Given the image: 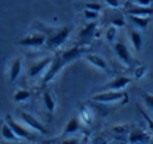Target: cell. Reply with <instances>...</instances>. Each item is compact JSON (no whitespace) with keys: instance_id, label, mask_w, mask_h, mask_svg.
I'll return each instance as SVG.
<instances>
[{"instance_id":"22","label":"cell","mask_w":153,"mask_h":144,"mask_svg":"<svg viewBox=\"0 0 153 144\" xmlns=\"http://www.w3.org/2000/svg\"><path fill=\"white\" fill-rule=\"evenodd\" d=\"M30 91H27V89H16L15 91V94H13V101L15 102H25V101H28L30 99Z\"/></svg>"},{"instance_id":"11","label":"cell","mask_w":153,"mask_h":144,"mask_svg":"<svg viewBox=\"0 0 153 144\" xmlns=\"http://www.w3.org/2000/svg\"><path fill=\"white\" fill-rule=\"evenodd\" d=\"M131 82H132V77L129 76H117L111 79L110 82H107L101 88V91H123Z\"/></svg>"},{"instance_id":"13","label":"cell","mask_w":153,"mask_h":144,"mask_svg":"<svg viewBox=\"0 0 153 144\" xmlns=\"http://www.w3.org/2000/svg\"><path fill=\"white\" fill-rule=\"evenodd\" d=\"M85 56V59L92 65V67H95L97 70H100L102 73H110V65H108V62L104 59V56L101 55H98V53H85L83 55Z\"/></svg>"},{"instance_id":"33","label":"cell","mask_w":153,"mask_h":144,"mask_svg":"<svg viewBox=\"0 0 153 144\" xmlns=\"http://www.w3.org/2000/svg\"><path fill=\"white\" fill-rule=\"evenodd\" d=\"M98 144H107V143H105V141H100V143H98Z\"/></svg>"},{"instance_id":"14","label":"cell","mask_w":153,"mask_h":144,"mask_svg":"<svg viewBox=\"0 0 153 144\" xmlns=\"http://www.w3.org/2000/svg\"><path fill=\"white\" fill-rule=\"evenodd\" d=\"M0 138L6 143H18L19 138L10 128V125L6 122V119H0Z\"/></svg>"},{"instance_id":"5","label":"cell","mask_w":153,"mask_h":144,"mask_svg":"<svg viewBox=\"0 0 153 144\" xmlns=\"http://www.w3.org/2000/svg\"><path fill=\"white\" fill-rule=\"evenodd\" d=\"M111 48H113L114 55L117 56V59L120 61V64H123L126 68H131V67H134V64H135V59H134V56H132V53H131L129 48H128V46H126L123 42H120V40H116V42L111 45Z\"/></svg>"},{"instance_id":"7","label":"cell","mask_w":153,"mask_h":144,"mask_svg":"<svg viewBox=\"0 0 153 144\" xmlns=\"http://www.w3.org/2000/svg\"><path fill=\"white\" fill-rule=\"evenodd\" d=\"M45 43H46V34L42 33V31H36V33L27 34V36H24L22 39H19V40L16 42L18 46H22V48H31V49L43 48Z\"/></svg>"},{"instance_id":"34","label":"cell","mask_w":153,"mask_h":144,"mask_svg":"<svg viewBox=\"0 0 153 144\" xmlns=\"http://www.w3.org/2000/svg\"><path fill=\"white\" fill-rule=\"evenodd\" d=\"M13 144H21V143H19V141H18V143H13Z\"/></svg>"},{"instance_id":"21","label":"cell","mask_w":153,"mask_h":144,"mask_svg":"<svg viewBox=\"0 0 153 144\" xmlns=\"http://www.w3.org/2000/svg\"><path fill=\"white\" fill-rule=\"evenodd\" d=\"M79 119H80V122L85 125V126H91L92 125V119H94V116L89 113V110L85 107H82L80 108V113H79Z\"/></svg>"},{"instance_id":"6","label":"cell","mask_w":153,"mask_h":144,"mask_svg":"<svg viewBox=\"0 0 153 144\" xmlns=\"http://www.w3.org/2000/svg\"><path fill=\"white\" fill-rule=\"evenodd\" d=\"M52 61V55H46L37 61H33L28 68H27V79H36V77H40L46 73L48 67L51 65Z\"/></svg>"},{"instance_id":"28","label":"cell","mask_w":153,"mask_h":144,"mask_svg":"<svg viewBox=\"0 0 153 144\" xmlns=\"http://www.w3.org/2000/svg\"><path fill=\"white\" fill-rule=\"evenodd\" d=\"M104 3L108 6V7H111V9H119L120 7V0H104Z\"/></svg>"},{"instance_id":"24","label":"cell","mask_w":153,"mask_h":144,"mask_svg":"<svg viewBox=\"0 0 153 144\" xmlns=\"http://www.w3.org/2000/svg\"><path fill=\"white\" fill-rule=\"evenodd\" d=\"M146 73H147V67L143 65V64H138V65H134L132 67V79H137L138 80V79L144 77Z\"/></svg>"},{"instance_id":"4","label":"cell","mask_w":153,"mask_h":144,"mask_svg":"<svg viewBox=\"0 0 153 144\" xmlns=\"http://www.w3.org/2000/svg\"><path fill=\"white\" fill-rule=\"evenodd\" d=\"M18 116H19V119L22 120V123H24L27 128H30L33 132L42 134V135H46V134H48L46 125H43V123H42L36 116H33L31 113L24 111V110H18Z\"/></svg>"},{"instance_id":"3","label":"cell","mask_w":153,"mask_h":144,"mask_svg":"<svg viewBox=\"0 0 153 144\" xmlns=\"http://www.w3.org/2000/svg\"><path fill=\"white\" fill-rule=\"evenodd\" d=\"M98 104H125L128 102V94L125 91H100L91 98Z\"/></svg>"},{"instance_id":"16","label":"cell","mask_w":153,"mask_h":144,"mask_svg":"<svg viewBox=\"0 0 153 144\" xmlns=\"http://www.w3.org/2000/svg\"><path fill=\"white\" fill-rule=\"evenodd\" d=\"M21 71H22V58H21V56H16V58H13V59L10 61V65H9V71H7V79H9V82L13 83V82L19 77Z\"/></svg>"},{"instance_id":"9","label":"cell","mask_w":153,"mask_h":144,"mask_svg":"<svg viewBox=\"0 0 153 144\" xmlns=\"http://www.w3.org/2000/svg\"><path fill=\"white\" fill-rule=\"evenodd\" d=\"M97 21H91V22H86V25L82 27V30L79 31L77 34V39H79V46H85L88 45L92 39L97 37Z\"/></svg>"},{"instance_id":"19","label":"cell","mask_w":153,"mask_h":144,"mask_svg":"<svg viewBox=\"0 0 153 144\" xmlns=\"http://www.w3.org/2000/svg\"><path fill=\"white\" fill-rule=\"evenodd\" d=\"M42 98H43V105L46 107V110H48L49 113H52V111L55 110V105H56L55 98H53V95H52V92L45 91V92H43V95H42Z\"/></svg>"},{"instance_id":"29","label":"cell","mask_w":153,"mask_h":144,"mask_svg":"<svg viewBox=\"0 0 153 144\" xmlns=\"http://www.w3.org/2000/svg\"><path fill=\"white\" fill-rule=\"evenodd\" d=\"M132 3L135 4H140V6H149V7H153V0H131Z\"/></svg>"},{"instance_id":"1","label":"cell","mask_w":153,"mask_h":144,"mask_svg":"<svg viewBox=\"0 0 153 144\" xmlns=\"http://www.w3.org/2000/svg\"><path fill=\"white\" fill-rule=\"evenodd\" d=\"M82 55H85V49L83 46H74V48L62 49V50H55V53L52 55L51 65L48 67L46 73L42 76V86L48 85L52 79L70 62H73L74 59L80 58Z\"/></svg>"},{"instance_id":"31","label":"cell","mask_w":153,"mask_h":144,"mask_svg":"<svg viewBox=\"0 0 153 144\" xmlns=\"http://www.w3.org/2000/svg\"><path fill=\"white\" fill-rule=\"evenodd\" d=\"M143 116L146 117V120H147V123H149V128H150V131H152V135H153V120H152V119H149V117H147V114H144V113H143Z\"/></svg>"},{"instance_id":"32","label":"cell","mask_w":153,"mask_h":144,"mask_svg":"<svg viewBox=\"0 0 153 144\" xmlns=\"http://www.w3.org/2000/svg\"><path fill=\"white\" fill-rule=\"evenodd\" d=\"M111 144H126V141H123V140H116V141H113Z\"/></svg>"},{"instance_id":"15","label":"cell","mask_w":153,"mask_h":144,"mask_svg":"<svg viewBox=\"0 0 153 144\" xmlns=\"http://www.w3.org/2000/svg\"><path fill=\"white\" fill-rule=\"evenodd\" d=\"M128 39L132 45V48L135 52H140L143 48V43H144V37L141 34V30L135 28V27H129L128 28Z\"/></svg>"},{"instance_id":"26","label":"cell","mask_w":153,"mask_h":144,"mask_svg":"<svg viewBox=\"0 0 153 144\" xmlns=\"http://www.w3.org/2000/svg\"><path fill=\"white\" fill-rule=\"evenodd\" d=\"M141 98H143L144 107H146V108H147L150 113H153V94H149V92H143Z\"/></svg>"},{"instance_id":"27","label":"cell","mask_w":153,"mask_h":144,"mask_svg":"<svg viewBox=\"0 0 153 144\" xmlns=\"http://www.w3.org/2000/svg\"><path fill=\"white\" fill-rule=\"evenodd\" d=\"M85 9H91V10H97V12H101L102 4L98 1H88L85 3Z\"/></svg>"},{"instance_id":"10","label":"cell","mask_w":153,"mask_h":144,"mask_svg":"<svg viewBox=\"0 0 153 144\" xmlns=\"http://www.w3.org/2000/svg\"><path fill=\"white\" fill-rule=\"evenodd\" d=\"M152 134L147 132L146 129H141V128H131L129 134H128V138H126V143L129 144H149L152 141Z\"/></svg>"},{"instance_id":"2","label":"cell","mask_w":153,"mask_h":144,"mask_svg":"<svg viewBox=\"0 0 153 144\" xmlns=\"http://www.w3.org/2000/svg\"><path fill=\"white\" fill-rule=\"evenodd\" d=\"M36 28H39V31L46 34V43L43 48L48 50H58L61 48L67 39L71 34L73 27L71 25H62V27H46L42 25V22H36Z\"/></svg>"},{"instance_id":"8","label":"cell","mask_w":153,"mask_h":144,"mask_svg":"<svg viewBox=\"0 0 153 144\" xmlns=\"http://www.w3.org/2000/svg\"><path fill=\"white\" fill-rule=\"evenodd\" d=\"M4 119H6V122L10 125V128L13 129V132L18 135V138H19V140H25V141H36L37 135H36V134H33V132H30V131H28L24 125H21L19 122L13 120V117H12L10 114H6V116H4Z\"/></svg>"},{"instance_id":"20","label":"cell","mask_w":153,"mask_h":144,"mask_svg":"<svg viewBox=\"0 0 153 144\" xmlns=\"http://www.w3.org/2000/svg\"><path fill=\"white\" fill-rule=\"evenodd\" d=\"M117 28H119V27L110 24V25L107 27L105 33H104V37H105V40H107L110 45H113V43L117 40Z\"/></svg>"},{"instance_id":"23","label":"cell","mask_w":153,"mask_h":144,"mask_svg":"<svg viewBox=\"0 0 153 144\" xmlns=\"http://www.w3.org/2000/svg\"><path fill=\"white\" fill-rule=\"evenodd\" d=\"M108 24H113V25H116V27H125V25H126V18H125L123 13L117 12V13H114V15L110 18Z\"/></svg>"},{"instance_id":"25","label":"cell","mask_w":153,"mask_h":144,"mask_svg":"<svg viewBox=\"0 0 153 144\" xmlns=\"http://www.w3.org/2000/svg\"><path fill=\"white\" fill-rule=\"evenodd\" d=\"M100 16V12L97 10H91V9H85L83 10V18L86 22H91V21H97Z\"/></svg>"},{"instance_id":"12","label":"cell","mask_w":153,"mask_h":144,"mask_svg":"<svg viewBox=\"0 0 153 144\" xmlns=\"http://www.w3.org/2000/svg\"><path fill=\"white\" fill-rule=\"evenodd\" d=\"M125 13H126V15H138V16H153V7L140 6V4L132 3L131 0H126Z\"/></svg>"},{"instance_id":"18","label":"cell","mask_w":153,"mask_h":144,"mask_svg":"<svg viewBox=\"0 0 153 144\" xmlns=\"http://www.w3.org/2000/svg\"><path fill=\"white\" fill-rule=\"evenodd\" d=\"M85 125L80 122V119H79V116H76V117H71L68 122H67V125H65V128H64V135L67 137V135H73V134H76V132H79L82 128H83Z\"/></svg>"},{"instance_id":"30","label":"cell","mask_w":153,"mask_h":144,"mask_svg":"<svg viewBox=\"0 0 153 144\" xmlns=\"http://www.w3.org/2000/svg\"><path fill=\"white\" fill-rule=\"evenodd\" d=\"M59 144H80V141L77 138H70V140H65V141H62Z\"/></svg>"},{"instance_id":"17","label":"cell","mask_w":153,"mask_h":144,"mask_svg":"<svg viewBox=\"0 0 153 144\" xmlns=\"http://www.w3.org/2000/svg\"><path fill=\"white\" fill-rule=\"evenodd\" d=\"M128 21L132 24V27L138 30H146L149 24L152 22V16H138V15H126Z\"/></svg>"}]
</instances>
